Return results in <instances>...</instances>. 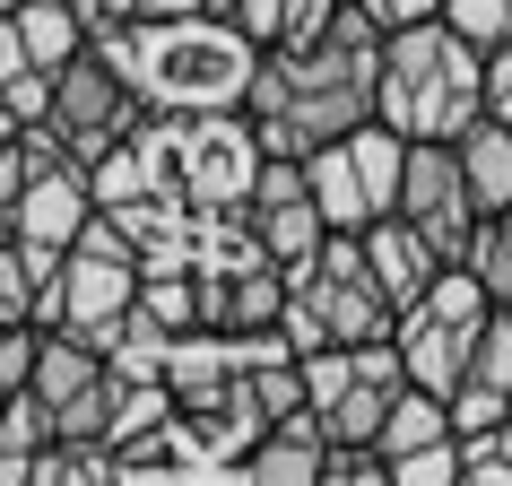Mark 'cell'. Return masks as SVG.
<instances>
[{
    "mask_svg": "<svg viewBox=\"0 0 512 486\" xmlns=\"http://www.w3.org/2000/svg\"><path fill=\"white\" fill-rule=\"evenodd\" d=\"M382 53H391V27H382L365 0H348L322 44L261 61V79H252V122L270 139V157H313L330 139L365 131L382 113Z\"/></svg>",
    "mask_w": 512,
    "mask_h": 486,
    "instance_id": "obj_1",
    "label": "cell"
},
{
    "mask_svg": "<svg viewBox=\"0 0 512 486\" xmlns=\"http://www.w3.org/2000/svg\"><path fill=\"white\" fill-rule=\"evenodd\" d=\"M96 53L122 61L139 79V96L157 113H226V105H252V79L270 44L235 18H131V27H96Z\"/></svg>",
    "mask_w": 512,
    "mask_h": 486,
    "instance_id": "obj_2",
    "label": "cell"
},
{
    "mask_svg": "<svg viewBox=\"0 0 512 486\" xmlns=\"http://www.w3.org/2000/svg\"><path fill=\"white\" fill-rule=\"evenodd\" d=\"M478 113H486V44H469L452 18L391 35V53H382V122L391 131L460 139Z\"/></svg>",
    "mask_w": 512,
    "mask_h": 486,
    "instance_id": "obj_3",
    "label": "cell"
},
{
    "mask_svg": "<svg viewBox=\"0 0 512 486\" xmlns=\"http://www.w3.org/2000/svg\"><path fill=\"white\" fill-rule=\"evenodd\" d=\"M296 278V313H287V339H296V356L313 348H374V339H391L400 330V304L382 296L374 261H365V235H330Z\"/></svg>",
    "mask_w": 512,
    "mask_h": 486,
    "instance_id": "obj_4",
    "label": "cell"
},
{
    "mask_svg": "<svg viewBox=\"0 0 512 486\" xmlns=\"http://www.w3.org/2000/svg\"><path fill=\"white\" fill-rule=\"evenodd\" d=\"M495 313H504V304L486 296V278H478V270H443V278L426 287V296H417V304L400 313V330H391V339H400V356H408V382H417V391H443V400H452Z\"/></svg>",
    "mask_w": 512,
    "mask_h": 486,
    "instance_id": "obj_5",
    "label": "cell"
},
{
    "mask_svg": "<svg viewBox=\"0 0 512 486\" xmlns=\"http://www.w3.org/2000/svg\"><path fill=\"white\" fill-rule=\"evenodd\" d=\"M148 96H139V79L122 70V61H105L96 44H87L70 70H53V122L61 139H70V157L96 165L105 148H122V139H139V122H148Z\"/></svg>",
    "mask_w": 512,
    "mask_h": 486,
    "instance_id": "obj_6",
    "label": "cell"
},
{
    "mask_svg": "<svg viewBox=\"0 0 512 486\" xmlns=\"http://www.w3.org/2000/svg\"><path fill=\"white\" fill-rule=\"evenodd\" d=\"M261 174H270V139L252 122V105L183 113V191H191V209H252Z\"/></svg>",
    "mask_w": 512,
    "mask_h": 486,
    "instance_id": "obj_7",
    "label": "cell"
},
{
    "mask_svg": "<svg viewBox=\"0 0 512 486\" xmlns=\"http://www.w3.org/2000/svg\"><path fill=\"white\" fill-rule=\"evenodd\" d=\"M96 174L87 165H44L9 209H0V235L9 243H44V252H79L87 226H96Z\"/></svg>",
    "mask_w": 512,
    "mask_h": 486,
    "instance_id": "obj_8",
    "label": "cell"
},
{
    "mask_svg": "<svg viewBox=\"0 0 512 486\" xmlns=\"http://www.w3.org/2000/svg\"><path fill=\"white\" fill-rule=\"evenodd\" d=\"M252 235H261V252H270L278 270H304L330 243V217H322V200H313L304 157H270V174L252 191Z\"/></svg>",
    "mask_w": 512,
    "mask_h": 486,
    "instance_id": "obj_9",
    "label": "cell"
},
{
    "mask_svg": "<svg viewBox=\"0 0 512 486\" xmlns=\"http://www.w3.org/2000/svg\"><path fill=\"white\" fill-rule=\"evenodd\" d=\"M365 261H374V278H382V296L400 304H417L434 287V278L452 270V261H443V252H434V235L426 226H417V217L408 209H391V217H374V226H365Z\"/></svg>",
    "mask_w": 512,
    "mask_h": 486,
    "instance_id": "obj_10",
    "label": "cell"
},
{
    "mask_svg": "<svg viewBox=\"0 0 512 486\" xmlns=\"http://www.w3.org/2000/svg\"><path fill=\"white\" fill-rule=\"evenodd\" d=\"M304 174H313V200H322L330 235H365V226L382 217L374 183H365V157H356V139H330V148H313V157H304Z\"/></svg>",
    "mask_w": 512,
    "mask_h": 486,
    "instance_id": "obj_11",
    "label": "cell"
},
{
    "mask_svg": "<svg viewBox=\"0 0 512 486\" xmlns=\"http://www.w3.org/2000/svg\"><path fill=\"white\" fill-rule=\"evenodd\" d=\"M0 27L18 35L44 70H70V61L96 44V18H87L79 0H18V9H0Z\"/></svg>",
    "mask_w": 512,
    "mask_h": 486,
    "instance_id": "obj_12",
    "label": "cell"
},
{
    "mask_svg": "<svg viewBox=\"0 0 512 486\" xmlns=\"http://www.w3.org/2000/svg\"><path fill=\"white\" fill-rule=\"evenodd\" d=\"M460 165H469V191H478L486 217L512 209V122H495V113H478L469 131H460Z\"/></svg>",
    "mask_w": 512,
    "mask_h": 486,
    "instance_id": "obj_13",
    "label": "cell"
},
{
    "mask_svg": "<svg viewBox=\"0 0 512 486\" xmlns=\"http://www.w3.org/2000/svg\"><path fill=\"white\" fill-rule=\"evenodd\" d=\"M243 486H330V443H313V434H287V426H278L261 452L243 460Z\"/></svg>",
    "mask_w": 512,
    "mask_h": 486,
    "instance_id": "obj_14",
    "label": "cell"
},
{
    "mask_svg": "<svg viewBox=\"0 0 512 486\" xmlns=\"http://www.w3.org/2000/svg\"><path fill=\"white\" fill-rule=\"evenodd\" d=\"M105 365L122 382H165V365H174V330L139 304L131 322H113V339H105Z\"/></svg>",
    "mask_w": 512,
    "mask_h": 486,
    "instance_id": "obj_15",
    "label": "cell"
},
{
    "mask_svg": "<svg viewBox=\"0 0 512 486\" xmlns=\"http://www.w3.org/2000/svg\"><path fill=\"white\" fill-rule=\"evenodd\" d=\"M87 174H96V200H105V209H131V200H165V191H157V165H148V148H139V139L105 148V157L87 165Z\"/></svg>",
    "mask_w": 512,
    "mask_h": 486,
    "instance_id": "obj_16",
    "label": "cell"
},
{
    "mask_svg": "<svg viewBox=\"0 0 512 486\" xmlns=\"http://www.w3.org/2000/svg\"><path fill=\"white\" fill-rule=\"evenodd\" d=\"M122 391H131V382L105 374V382H87L79 400H61V443H87V452H105V443H113V417H122Z\"/></svg>",
    "mask_w": 512,
    "mask_h": 486,
    "instance_id": "obj_17",
    "label": "cell"
},
{
    "mask_svg": "<svg viewBox=\"0 0 512 486\" xmlns=\"http://www.w3.org/2000/svg\"><path fill=\"white\" fill-rule=\"evenodd\" d=\"M27 486H122V478H113V452H87V443H53V452H35Z\"/></svg>",
    "mask_w": 512,
    "mask_h": 486,
    "instance_id": "obj_18",
    "label": "cell"
},
{
    "mask_svg": "<svg viewBox=\"0 0 512 486\" xmlns=\"http://www.w3.org/2000/svg\"><path fill=\"white\" fill-rule=\"evenodd\" d=\"M469 270L486 278V296H495V304H512V209L486 217V235H478V252H469Z\"/></svg>",
    "mask_w": 512,
    "mask_h": 486,
    "instance_id": "obj_19",
    "label": "cell"
},
{
    "mask_svg": "<svg viewBox=\"0 0 512 486\" xmlns=\"http://www.w3.org/2000/svg\"><path fill=\"white\" fill-rule=\"evenodd\" d=\"M400 486H469V443H426V452L400 460Z\"/></svg>",
    "mask_w": 512,
    "mask_h": 486,
    "instance_id": "obj_20",
    "label": "cell"
},
{
    "mask_svg": "<svg viewBox=\"0 0 512 486\" xmlns=\"http://www.w3.org/2000/svg\"><path fill=\"white\" fill-rule=\"evenodd\" d=\"M443 18H452L469 44H486V53L512 44V0H443Z\"/></svg>",
    "mask_w": 512,
    "mask_h": 486,
    "instance_id": "obj_21",
    "label": "cell"
},
{
    "mask_svg": "<svg viewBox=\"0 0 512 486\" xmlns=\"http://www.w3.org/2000/svg\"><path fill=\"white\" fill-rule=\"evenodd\" d=\"M330 486H400V460L374 443H339L330 452Z\"/></svg>",
    "mask_w": 512,
    "mask_h": 486,
    "instance_id": "obj_22",
    "label": "cell"
},
{
    "mask_svg": "<svg viewBox=\"0 0 512 486\" xmlns=\"http://www.w3.org/2000/svg\"><path fill=\"white\" fill-rule=\"evenodd\" d=\"M35 356H44V330L35 322L0 330V391H35Z\"/></svg>",
    "mask_w": 512,
    "mask_h": 486,
    "instance_id": "obj_23",
    "label": "cell"
},
{
    "mask_svg": "<svg viewBox=\"0 0 512 486\" xmlns=\"http://www.w3.org/2000/svg\"><path fill=\"white\" fill-rule=\"evenodd\" d=\"M469 486H512V417L495 434H469Z\"/></svg>",
    "mask_w": 512,
    "mask_h": 486,
    "instance_id": "obj_24",
    "label": "cell"
},
{
    "mask_svg": "<svg viewBox=\"0 0 512 486\" xmlns=\"http://www.w3.org/2000/svg\"><path fill=\"white\" fill-rule=\"evenodd\" d=\"M486 113H495V122H512V44H495V53H486Z\"/></svg>",
    "mask_w": 512,
    "mask_h": 486,
    "instance_id": "obj_25",
    "label": "cell"
},
{
    "mask_svg": "<svg viewBox=\"0 0 512 486\" xmlns=\"http://www.w3.org/2000/svg\"><path fill=\"white\" fill-rule=\"evenodd\" d=\"M365 9H374L391 35H400V27H426V18H443V0H365Z\"/></svg>",
    "mask_w": 512,
    "mask_h": 486,
    "instance_id": "obj_26",
    "label": "cell"
},
{
    "mask_svg": "<svg viewBox=\"0 0 512 486\" xmlns=\"http://www.w3.org/2000/svg\"><path fill=\"white\" fill-rule=\"evenodd\" d=\"M148 18H200V9H217V0H139Z\"/></svg>",
    "mask_w": 512,
    "mask_h": 486,
    "instance_id": "obj_27",
    "label": "cell"
},
{
    "mask_svg": "<svg viewBox=\"0 0 512 486\" xmlns=\"http://www.w3.org/2000/svg\"><path fill=\"white\" fill-rule=\"evenodd\" d=\"M79 9H87V18H96V0H79Z\"/></svg>",
    "mask_w": 512,
    "mask_h": 486,
    "instance_id": "obj_28",
    "label": "cell"
}]
</instances>
